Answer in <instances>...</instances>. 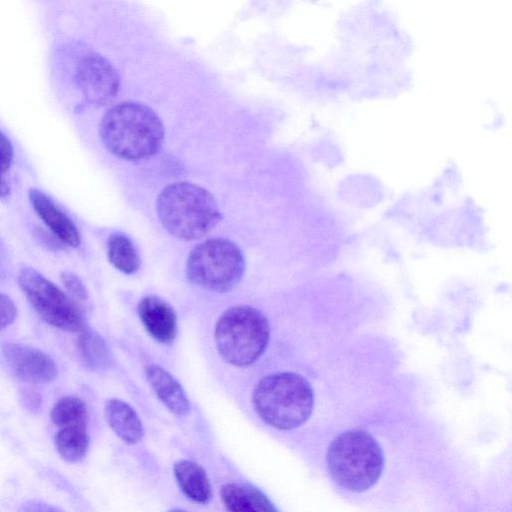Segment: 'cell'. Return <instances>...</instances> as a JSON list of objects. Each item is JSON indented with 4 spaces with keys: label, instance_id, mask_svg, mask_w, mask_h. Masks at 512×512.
Listing matches in <instances>:
<instances>
[{
    "label": "cell",
    "instance_id": "6da1fadb",
    "mask_svg": "<svg viewBox=\"0 0 512 512\" xmlns=\"http://www.w3.org/2000/svg\"><path fill=\"white\" fill-rule=\"evenodd\" d=\"M99 132L112 154L129 161L153 156L164 139V126L157 113L134 101L111 107L102 117Z\"/></svg>",
    "mask_w": 512,
    "mask_h": 512
},
{
    "label": "cell",
    "instance_id": "7a4b0ae2",
    "mask_svg": "<svg viewBox=\"0 0 512 512\" xmlns=\"http://www.w3.org/2000/svg\"><path fill=\"white\" fill-rule=\"evenodd\" d=\"M157 213L171 235L186 241L201 239L222 218L214 196L203 187L185 181L171 183L161 191Z\"/></svg>",
    "mask_w": 512,
    "mask_h": 512
},
{
    "label": "cell",
    "instance_id": "3957f363",
    "mask_svg": "<svg viewBox=\"0 0 512 512\" xmlns=\"http://www.w3.org/2000/svg\"><path fill=\"white\" fill-rule=\"evenodd\" d=\"M326 461L332 479L352 492L370 489L384 467L380 444L370 433L358 428L347 430L333 440Z\"/></svg>",
    "mask_w": 512,
    "mask_h": 512
},
{
    "label": "cell",
    "instance_id": "277c9868",
    "mask_svg": "<svg viewBox=\"0 0 512 512\" xmlns=\"http://www.w3.org/2000/svg\"><path fill=\"white\" fill-rule=\"evenodd\" d=\"M257 414L270 426L290 430L305 423L313 411L314 393L310 383L295 372L268 375L253 392Z\"/></svg>",
    "mask_w": 512,
    "mask_h": 512
},
{
    "label": "cell",
    "instance_id": "5b68a950",
    "mask_svg": "<svg viewBox=\"0 0 512 512\" xmlns=\"http://www.w3.org/2000/svg\"><path fill=\"white\" fill-rule=\"evenodd\" d=\"M269 336L267 318L259 310L246 305L225 311L215 327V342L220 355L239 367L254 363L263 354Z\"/></svg>",
    "mask_w": 512,
    "mask_h": 512
},
{
    "label": "cell",
    "instance_id": "8992f818",
    "mask_svg": "<svg viewBox=\"0 0 512 512\" xmlns=\"http://www.w3.org/2000/svg\"><path fill=\"white\" fill-rule=\"evenodd\" d=\"M245 271V259L240 248L224 238L208 239L195 246L186 263L189 280L214 292L232 290Z\"/></svg>",
    "mask_w": 512,
    "mask_h": 512
},
{
    "label": "cell",
    "instance_id": "52a82bcc",
    "mask_svg": "<svg viewBox=\"0 0 512 512\" xmlns=\"http://www.w3.org/2000/svg\"><path fill=\"white\" fill-rule=\"evenodd\" d=\"M18 284L39 316L48 324L70 332L85 329V315L79 303L56 284L31 267L22 268Z\"/></svg>",
    "mask_w": 512,
    "mask_h": 512
},
{
    "label": "cell",
    "instance_id": "ba28073f",
    "mask_svg": "<svg viewBox=\"0 0 512 512\" xmlns=\"http://www.w3.org/2000/svg\"><path fill=\"white\" fill-rule=\"evenodd\" d=\"M76 82L84 99L95 106L110 103L120 88V78L116 69L97 53L87 54L79 61Z\"/></svg>",
    "mask_w": 512,
    "mask_h": 512
},
{
    "label": "cell",
    "instance_id": "9c48e42d",
    "mask_svg": "<svg viewBox=\"0 0 512 512\" xmlns=\"http://www.w3.org/2000/svg\"><path fill=\"white\" fill-rule=\"evenodd\" d=\"M5 361L13 373L29 383H49L57 377L53 359L40 349L7 342L1 346Z\"/></svg>",
    "mask_w": 512,
    "mask_h": 512
},
{
    "label": "cell",
    "instance_id": "30bf717a",
    "mask_svg": "<svg viewBox=\"0 0 512 512\" xmlns=\"http://www.w3.org/2000/svg\"><path fill=\"white\" fill-rule=\"evenodd\" d=\"M28 195L36 214L62 244L73 248L81 244V234L75 223L46 193L31 188Z\"/></svg>",
    "mask_w": 512,
    "mask_h": 512
},
{
    "label": "cell",
    "instance_id": "8fae6325",
    "mask_svg": "<svg viewBox=\"0 0 512 512\" xmlns=\"http://www.w3.org/2000/svg\"><path fill=\"white\" fill-rule=\"evenodd\" d=\"M139 317L147 332L162 343H170L177 334V315L173 307L157 296L144 297L138 305Z\"/></svg>",
    "mask_w": 512,
    "mask_h": 512
},
{
    "label": "cell",
    "instance_id": "7c38bea8",
    "mask_svg": "<svg viewBox=\"0 0 512 512\" xmlns=\"http://www.w3.org/2000/svg\"><path fill=\"white\" fill-rule=\"evenodd\" d=\"M147 379L159 400L174 414L189 413L190 404L180 383L163 367L150 364L146 368Z\"/></svg>",
    "mask_w": 512,
    "mask_h": 512
},
{
    "label": "cell",
    "instance_id": "4fadbf2b",
    "mask_svg": "<svg viewBox=\"0 0 512 512\" xmlns=\"http://www.w3.org/2000/svg\"><path fill=\"white\" fill-rule=\"evenodd\" d=\"M220 494L229 511L270 512L277 510L262 491L249 484L227 483L222 486Z\"/></svg>",
    "mask_w": 512,
    "mask_h": 512
},
{
    "label": "cell",
    "instance_id": "5bb4252c",
    "mask_svg": "<svg viewBox=\"0 0 512 512\" xmlns=\"http://www.w3.org/2000/svg\"><path fill=\"white\" fill-rule=\"evenodd\" d=\"M106 420L111 429L129 444L139 442L144 429L135 410L120 399H110L105 405Z\"/></svg>",
    "mask_w": 512,
    "mask_h": 512
},
{
    "label": "cell",
    "instance_id": "9a60e30c",
    "mask_svg": "<svg viewBox=\"0 0 512 512\" xmlns=\"http://www.w3.org/2000/svg\"><path fill=\"white\" fill-rule=\"evenodd\" d=\"M174 474L183 493L198 503L211 498V484L205 470L192 461L180 460L174 465Z\"/></svg>",
    "mask_w": 512,
    "mask_h": 512
},
{
    "label": "cell",
    "instance_id": "2e32d148",
    "mask_svg": "<svg viewBox=\"0 0 512 512\" xmlns=\"http://www.w3.org/2000/svg\"><path fill=\"white\" fill-rule=\"evenodd\" d=\"M77 345L82 361L90 369L102 371L111 366L112 353L106 341L97 332L82 330Z\"/></svg>",
    "mask_w": 512,
    "mask_h": 512
},
{
    "label": "cell",
    "instance_id": "e0dca14e",
    "mask_svg": "<svg viewBox=\"0 0 512 512\" xmlns=\"http://www.w3.org/2000/svg\"><path fill=\"white\" fill-rule=\"evenodd\" d=\"M55 446L64 460L71 463L80 461L89 446L87 424L59 428L55 436Z\"/></svg>",
    "mask_w": 512,
    "mask_h": 512
},
{
    "label": "cell",
    "instance_id": "ac0fdd59",
    "mask_svg": "<svg viewBox=\"0 0 512 512\" xmlns=\"http://www.w3.org/2000/svg\"><path fill=\"white\" fill-rule=\"evenodd\" d=\"M107 255L111 264L126 274L136 272L140 267V256L130 238L120 232L113 233L107 241Z\"/></svg>",
    "mask_w": 512,
    "mask_h": 512
},
{
    "label": "cell",
    "instance_id": "d6986e66",
    "mask_svg": "<svg viewBox=\"0 0 512 512\" xmlns=\"http://www.w3.org/2000/svg\"><path fill=\"white\" fill-rule=\"evenodd\" d=\"M50 418L59 428L87 424L88 412L82 399L74 396H65L53 406Z\"/></svg>",
    "mask_w": 512,
    "mask_h": 512
},
{
    "label": "cell",
    "instance_id": "ffe728a7",
    "mask_svg": "<svg viewBox=\"0 0 512 512\" xmlns=\"http://www.w3.org/2000/svg\"><path fill=\"white\" fill-rule=\"evenodd\" d=\"M60 277L70 296L77 301H86L88 299L87 289L76 274L66 271Z\"/></svg>",
    "mask_w": 512,
    "mask_h": 512
},
{
    "label": "cell",
    "instance_id": "44dd1931",
    "mask_svg": "<svg viewBox=\"0 0 512 512\" xmlns=\"http://www.w3.org/2000/svg\"><path fill=\"white\" fill-rule=\"evenodd\" d=\"M17 316V307L13 300L0 292V331L11 325Z\"/></svg>",
    "mask_w": 512,
    "mask_h": 512
},
{
    "label": "cell",
    "instance_id": "7402d4cb",
    "mask_svg": "<svg viewBox=\"0 0 512 512\" xmlns=\"http://www.w3.org/2000/svg\"><path fill=\"white\" fill-rule=\"evenodd\" d=\"M14 149L9 138L0 130V169L7 172L12 165Z\"/></svg>",
    "mask_w": 512,
    "mask_h": 512
},
{
    "label": "cell",
    "instance_id": "603a6c76",
    "mask_svg": "<svg viewBox=\"0 0 512 512\" xmlns=\"http://www.w3.org/2000/svg\"><path fill=\"white\" fill-rule=\"evenodd\" d=\"M21 401L23 405L30 411H37L41 407L42 398L41 395L31 389L24 388L21 392Z\"/></svg>",
    "mask_w": 512,
    "mask_h": 512
},
{
    "label": "cell",
    "instance_id": "cb8c5ba5",
    "mask_svg": "<svg viewBox=\"0 0 512 512\" xmlns=\"http://www.w3.org/2000/svg\"><path fill=\"white\" fill-rule=\"evenodd\" d=\"M6 173L0 169V197H5L10 193V186L6 179Z\"/></svg>",
    "mask_w": 512,
    "mask_h": 512
}]
</instances>
